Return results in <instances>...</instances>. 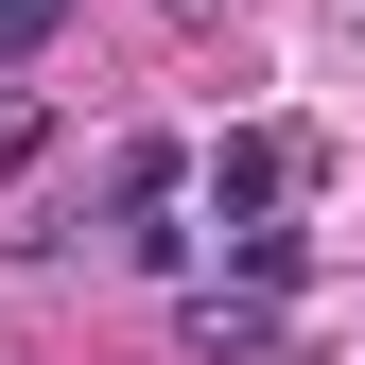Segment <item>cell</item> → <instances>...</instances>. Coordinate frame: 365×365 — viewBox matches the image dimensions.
<instances>
[{
	"label": "cell",
	"instance_id": "cell-2",
	"mask_svg": "<svg viewBox=\"0 0 365 365\" xmlns=\"http://www.w3.org/2000/svg\"><path fill=\"white\" fill-rule=\"evenodd\" d=\"M174 331H192L209 365H261V348H279V279H192V296H174Z\"/></svg>",
	"mask_w": 365,
	"mask_h": 365
},
{
	"label": "cell",
	"instance_id": "cell-1",
	"mask_svg": "<svg viewBox=\"0 0 365 365\" xmlns=\"http://www.w3.org/2000/svg\"><path fill=\"white\" fill-rule=\"evenodd\" d=\"M296 192H313V140H296V122L209 140V226H226V244H244V226H296Z\"/></svg>",
	"mask_w": 365,
	"mask_h": 365
},
{
	"label": "cell",
	"instance_id": "cell-3",
	"mask_svg": "<svg viewBox=\"0 0 365 365\" xmlns=\"http://www.w3.org/2000/svg\"><path fill=\"white\" fill-rule=\"evenodd\" d=\"M53 35H70V0H0V70H35Z\"/></svg>",
	"mask_w": 365,
	"mask_h": 365
}]
</instances>
